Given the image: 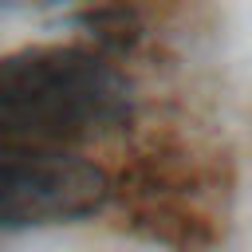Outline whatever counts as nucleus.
Returning a JSON list of instances; mask_svg holds the SVG:
<instances>
[{
  "label": "nucleus",
  "instance_id": "nucleus-1",
  "mask_svg": "<svg viewBox=\"0 0 252 252\" xmlns=\"http://www.w3.org/2000/svg\"><path fill=\"white\" fill-rule=\"evenodd\" d=\"M130 110L134 87L102 51L35 43L0 55V150H75Z\"/></svg>",
  "mask_w": 252,
  "mask_h": 252
},
{
  "label": "nucleus",
  "instance_id": "nucleus-2",
  "mask_svg": "<svg viewBox=\"0 0 252 252\" xmlns=\"http://www.w3.org/2000/svg\"><path fill=\"white\" fill-rule=\"evenodd\" d=\"M106 197V173L79 150H0V232L83 220Z\"/></svg>",
  "mask_w": 252,
  "mask_h": 252
}]
</instances>
